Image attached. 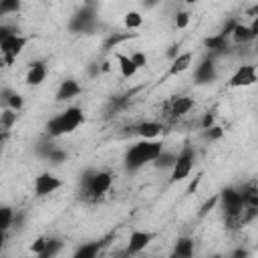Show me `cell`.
Returning <instances> with one entry per match:
<instances>
[{"mask_svg":"<svg viewBox=\"0 0 258 258\" xmlns=\"http://www.w3.org/2000/svg\"><path fill=\"white\" fill-rule=\"evenodd\" d=\"M204 131H206V137H208L210 141H214V139H220V137L224 135L222 127H218V125H212L210 129H204Z\"/></svg>","mask_w":258,"mask_h":258,"instance_id":"obj_31","label":"cell"},{"mask_svg":"<svg viewBox=\"0 0 258 258\" xmlns=\"http://www.w3.org/2000/svg\"><path fill=\"white\" fill-rule=\"evenodd\" d=\"M153 238H155V234L149 230H131V234L127 238V254L143 252L153 242Z\"/></svg>","mask_w":258,"mask_h":258,"instance_id":"obj_10","label":"cell"},{"mask_svg":"<svg viewBox=\"0 0 258 258\" xmlns=\"http://www.w3.org/2000/svg\"><path fill=\"white\" fill-rule=\"evenodd\" d=\"M191 62H194V52H191V50H181V52H177V54L171 58L169 69H167V75L177 77V75L189 71V69H191Z\"/></svg>","mask_w":258,"mask_h":258,"instance_id":"obj_14","label":"cell"},{"mask_svg":"<svg viewBox=\"0 0 258 258\" xmlns=\"http://www.w3.org/2000/svg\"><path fill=\"white\" fill-rule=\"evenodd\" d=\"M4 244H6V232H4V230H0V250L4 248Z\"/></svg>","mask_w":258,"mask_h":258,"instance_id":"obj_36","label":"cell"},{"mask_svg":"<svg viewBox=\"0 0 258 258\" xmlns=\"http://www.w3.org/2000/svg\"><path fill=\"white\" fill-rule=\"evenodd\" d=\"M141 2H143V6H145V8L149 10V8H155L157 4H161L163 0H141Z\"/></svg>","mask_w":258,"mask_h":258,"instance_id":"obj_34","label":"cell"},{"mask_svg":"<svg viewBox=\"0 0 258 258\" xmlns=\"http://www.w3.org/2000/svg\"><path fill=\"white\" fill-rule=\"evenodd\" d=\"M194 165H196V151H194V147L185 145L179 153H175V161L169 169V181L171 183L183 181L185 177H189Z\"/></svg>","mask_w":258,"mask_h":258,"instance_id":"obj_5","label":"cell"},{"mask_svg":"<svg viewBox=\"0 0 258 258\" xmlns=\"http://www.w3.org/2000/svg\"><path fill=\"white\" fill-rule=\"evenodd\" d=\"M196 107V101L187 95H177L167 103V117L171 119H181L187 113H191V109Z\"/></svg>","mask_w":258,"mask_h":258,"instance_id":"obj_12","label":"cell"},{"mask_svg":"<svg viewBox=\"0 0 258 258\" xmlns=\"http://www.w3.org/2000/svg\"><path fill=\"white\" fill-rule=\"evenodd\" d=\"M183 2H185V4H196L198 0H183Z\"/></svg>","mask_w":258,"mask_h":258,"instance_id":"obj_39","label":"cell"},{"mask_svg":"<svg viewBox=\"0 0 258 258\" xmlns=\"http://www.w3.org/2000/svg\"><path fill=\"white\" fill-rule=\"evenodd\" d=\"M10 30H12V28H8V26H4V24H0V40H2V38H4V36H6L8 32H10Z\"/></svg>","mask_w":258,"mask_h":258,"instance_id":"obj_35","label":"cell"},{"mask_svg":"<svg viewBox=\"0 0 258 258\" xmlns=\"http://www.w3.org/2000/svg\"><path fill=\"white\" fill-rule=\"evenodd\" d=\"M46 75H48L46 62H42V60H34V62H30L28 69H26L24 83H26L28 87H40V85L46 81Z\"/></svg>","mask_w":258,"mask_h":258,"instance_id":"obj_13","label":"cell"},{"mask_svg":"<svg viewBox=\"0 0 258 258\" xmlns=\"http://www.w3.org/2000/svg\"><path fill=\"white\" fill-rule=\"evenodd\" d=\"M204 44L208 46V48H226V34H216V36H210V38H206L204 40Z\"/></svg>","mask_w":258,"mask_h":258,"instance_id":"obj_27","label":"cell"},{"mask_svg":"<svg viewBox=\"0 0 258 258\" xmlns=\"http://www.w3.org/2000/svg\"><path fill=\"white\" fill-rule=\"evenodd\" d=\"M256 81H258V67L254 62H242L230 75L228 87L230 89H244V87H252Z\"/></svg>","mask_w":258,"mask_h":258,"instance_id":"obj_6","label":"cell"},{"mask_svg":"<svg viewBox=\"0 0 258 258\" xmlns=\"http://www.w3.org/2000/svg\"><path fill=\"white\" fill-rule=\"evenodd\" d=\"M62 185V179L50 171H42L34 177V196L36 198H46L50 194H54L58 187Z\"/></svg>","mask_w":258,"mask_h":258,"instance_id":"obj_7","label":"cell"},{"mask_svg":"<svg viewBox=\"0 0 258 258\" xmlns=\"http://www.w3.org/2000/svg\"><path fill=\"white\" fill-rule=\"evenodd\" d=\"M141 24H143V14L137 10H129L123 16V26L127 30H137V28H141Z\"/></svg>","mask_w":258,"mask_h":258,"instance_id":"obj_20","label":"cell"},{"mask_svg":"<svg viewBox=\"0 0 258 258\" xmlns=\"http://www.w3.org/2000/svg\"><path fill=\"white\" fill-rule=\"evenodd\" d=\"M60 248H62V242H60V240H56V238H48V240H46V246H44V252H42L40 256H42V258H50V256L58 254Z\"/></svg>","mask_w":258,"mask_h":258,"instance_id":"obj_26","label":"cell"},{"mask_svg":"<svg viewBox=\"0 0 258 258\" xmlns=\"http://www.w3.org/2000/svg\"><path fill=\"white\" fill-rule=\"evenodd\" d=\"M83 123H85V111L81 107H77V105H69L60 113H56L52 119H48V123H46V135L50 139H58V137L71 135Z\"/></svg>","mask_w":258,"mask_h":258,"instance_id":"obj_2","label":"cell"},{"mask_svg":"<svg viewBox=\"0 0 258 258\" xmlns=\"http://www.w3.org/2000/svg\"><path fill=\"white\" fill-rule=\"evenodd\" d=\"M230 38H232V42L236 44V46H246V44H250V42H254L256 40V36H258V28H256V20L252 22V24H244V22H236L234 26H232V30H230V34H228Z\"/></svg>","mask_w":258,"mask_h":258,"instance_id":"obj_8","label":"cell"},{"mask_svg":"<svg viewBox=\"0 0 258 258\" xmlns=\"http://www.w3.org/2000/svg\"><path fill=\"white\" fill-rule=\"evenodd\" d=\"M12 220H14V210L10 206H0V230L8 232L12 228Z\"/></svg>","mask_w":258,"mask_h":258,"instance_id":"obj_22","label":"cell"},{"mask_svg":"<svg viewBox=\"0 0 258 258\" xmlns=\"http://www.w3.org/2000/svg\"><path fill=\"white\" fill-rule=\"evenodd\" d=\"M113 185V173L109 169H87L81 175L79 194L85 202H99L109 194Z\"/></svg>","mask_w":258,"mask_h":258,"instance_id":"obj_1","label":"cell"},{"mask_svg":"<svg viewBox=\"0 0 258 258\" xmlns=\"http://www.w3.org/2000/svg\"><path fill=\"white\" fill-rule=\"evenodd\" d=\"M216 79H218V67H216V60L212 56L204 58L194 69V81L198 85H208V83H214Z\"/></svg>","mask_w":258,"mask_h":258,"instance_id":"obj_11","label":"cell"},{"mask_svg":"<svg viewBox=\"0 0 258 258\" xmlns=\"http://www.w3.org/2000/svg\"><path fill=\"white\" fill-rule=\"evenodd\" d=\"M189 22H191V12H189V10H177V12H175V16H173V26H175L177 30L187 28Z\"/></svg>","mask_w":258,"mask_h":258,"instance_id":"obj_24","label":"cell"},{"mask_svg":"<svg viewBox=\"0 0 258 258\" xmlns=\"http://www.w3.org/2000/svg\"><path fill=\"white\" fill-rule=\"evenodd\" d=\"M115 60H117V67H119V75H121L123 79H131V77L137 75L139 69L135 67V62L131 60L129 54H125V52H115Z\"/></svg>","mask_w":258,"mask_h":258,"instance_id":"obj_16","label":"cell"},{"mask_svg":"<svg viewBox=\"0 0 258 258\" xmlns=\"http://www.w3.org/2000/svg\"><path fill=\"white\" fill-rule=\"evenodd\" d=\"M10 93H12V89H8V87H6V89H2V91H0V105H2V107H4V105H6V99H8V97H10Z\"/></svg>","mask_w":258,"mask_h":258,"instance_id":"obj_33","label":"cell"},{"mask_svg":"<svg viewBox=\"0 0 258 258\" xmlns=\"http://www.w3.org/2000/svg\"><path fill=\"white\" fill-rule=\"evenodd\" d=\"M212 125H216V113H214V111H212V113L208 111V113L202 117V129H210Z\"/></svg>","mask_w":258,"mask_h":258,"instance_id":"obj_32","label":"cell"},{"mask_svg":"<svg viewBox=\"0 0 258 258\" xmlns=\"http://www.w3.org/2000/svg\"><path fill=\"white\" fill-rule=\"evenodd\" d=\"M173 161H175V153H171V151H165V149H163V151L153 159V165H155V167H159V169H171Z\"/></svg>","mask_w":258,"mask_h":258,"instance_id":"obj_21","label":"cell"},{"mask_svg":"<svg viewBox=\"0 0 258 258\" xmlns=\"http://www.w3.org/2000/svg\"><path fill=\"white\" fill-rule=\"evenodd\" d=\"M28 44V36L16 32V30H10L2 40H0V54L4 58V64L6 67H12L16 62V58L24 52Z\"/></svg>","mask_w":258,"mask_h":258,"instance_id":"obj_4","label":"cell"},{"mask_svg":"<svg viewBox=\"0 0 258 258\" xmlns=\"http://www.w3.org/2000/svg\"><path fill=\"white\" fill-rule=\"evenodd\" d=\"M81 91H83V87H81L79 81H75V79H67V81H62V83L58 85L54 99H56L58 103H64V101H71V99L79 97Z\"/></svg>","mask_w":258,"mask_h":258,"instance_id":"obj_15","label":"cell"},{"mask_svg":"<svg viewBox=\"0 0 258 258\" xmlns=\"http://www.w3.org/2000/svg\"><path fill=\"white\" fill-rule=\"evenodd\" d=\"M163 151V145L157 139H139L133 143L125 153V167L129 171H137L147 163H153V159Z\"/></svg>","mask_w":258,"mask_h":258,"instance_id":"obj_3","label":"cell"},{"mask_svg":"<svg viewBox=\"0 0 258 258\" xmlns=\"http://www.w3.org/2000/svg\"><path fill=\"white\" fill-rule=\"evenodd\" d=\"M8 135H10V131H0V143H2V141H4Z\"/></svg>","mask_w":258,"mask_h":258,"instance_id":"obj_37","label":"cell"},{"mask_svg":"<svg viewBox=\"0 0 258 258\" xmlns=\"http://www.w3.org/2000/svg\"><path fill=\"white\" fill-rule=\"evenodd\" d=\"M4 107H8V109H14V111H22L24 109V97L20 95V93H16V91H12L10 93V97L6 99V105Z\"/></svg>","mask_w":258,"mask_h":258,"instance_id":"obj_25","label":"cell"},{"mask_svg":"<svg viewBox=\"0 0 258 258\" xmlns=\"http://www.w3.org/2000/svg\"><path fill=\"white\" fill-rule=\"evenodd\" d=\"M22 0H0V16H8V14H16L20 12Z\"/></svg>","mask_w":258,"mask_h":258,"instance_id":"obj_23","label":"cell"},{"mask_svg":"<svg viewBox=\"0 0 258 258\" xmlns=\"http://www.w3.org/2000/svg\"><path fill=\"white\" fill-rule=\"evenodd\" d=\"M161 131H163V127L159 121H143L137 125V135L141 139H157L161 135Z\"/></svg>","mask_w":258,"mask_h":258,"instance_id":"obj_17","label":"cell"},{"mask_svg":"<svg viewBox=\"0 0 258 258\" xmlns=\"http://www.w3.org/2000/svg\"><path fill=\"white\" fill-rule=\"evenodd\" d=\"M129 56H131V60L135 62L137 69H143V67L147 64V54H145L143 50H135V52H131Z\"/></svg>","mask_w":258,"mask_h":258,"instance_id":"obj_29","label":"cell"},{"mask_svg":"<svg viewBox=\"0 0 258 258\" xmlns=\"http://www.w3.org/2000/svg\"><path fill=\"white\" fill-rule=\"evenodd\" d=\"M95 24V10L91 6L81 8L77 14H73L71 22H69V30L71 32H89Z\"/></svg>","mask_w":258,"mask_h":258,"instance_id":"obj_9","label":"cell"},{"mask_svg":"<svg viewBox=\"0 0 258 258\" xmlns=\"http://www.w3.org/2000/svg\"><path fill=\"white\" fill-rule=\"evenodd\" d=\"M46 240H48V236H38V238H36V240L30 244V252H32V254H36V256H40V254L44 252Z\"/></svg>","mask_w":258,"mask_h":258,"instance_id":"obj_28","label":"cell"},{"mask_svg":"<svg viewBox=\"0 0 258 258\" xmlns=\"http://www.w3.org/2000/svg\"><path fill=\"white\" fill-rule=\"evenodd\" d=\"M6 64H4V58H2V54H0V69H4Z\"/></svg>","mask_w":258,"mask_h":258,"instance_id":"obj_38","label":"cell"},{"mask_svg":"<svg viewBox=\"0 0 258 258\" xmlns=\"http://www.w3.org/2000/svg\"><path fill=\"white\" fill-rule=\"evenodd\" d=\"M16 121H18V111L2 107V111H0V131H12Z\"/></svg>","mask_w":258,"mask_h":258,"instance_id":"obj_19","label":"cell"},{"mask_svg":"<svg viewBox=\"0 0 258 258\" xmlns=\"http://www.w3.org/2000/svg\"><path fill=\"white\" fill-rule=\"evenodd\" d=\"M194 252H196V246H194V240L189 236L177 238L173 244V250H171V254L179 256V258H189V256H194Z\"/></svg>","mask_w":258,"mask_h":258,"instance_id":"obj_18","label":"cell"},{"mask_svg":"<svg viewBox=\"0 0 258 258\" xmlns=\"http://www.w3.org/2000/svg\"><path fill=\"white\" fill-rule=\"evenodd\" d=\"M97 252H99V246H97V244H91V246L81 248V250L77 252V256H81V258H91V256H95Z\"/></svg>","mask_w":258,"mask_h":258,"instance_id":"obj_30","label":"cell"}]
</instances>
